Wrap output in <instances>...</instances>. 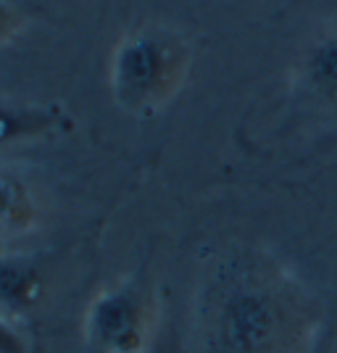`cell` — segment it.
I'll list each match as a JSON object with an SVG mask.
<instances>
[{
	"label": "cell",
	"mask_w": 337,
	"mask_h": 353,
	"mask_svg": "<svg viewBox=\"0 0 337 353\" xmlns=\"http://www.w3.org/2000/svg\"><path fill=\"white\" fill-rule=\"evenodd\" d=\"M201 316L208 353H303L311 338L306 298L258 264L221 269Z\"/></svg>",
	"instance_id": "1"
},
{
	"label": "cell",
	"mask_w": 337,
	"mask_h": 353,
	"mask_svg": "<svg viewBox=\"0 0 337 353\" xmlns=\"http://www.w3.org/2000/svg\"><path fill=\"white\" fill-rule=\"evenodd\" d=\"M190 72V45L166 24H143L119 40L111 59V92L119 108L153 117L174 98Z\"/></svg>",
	"instance_id": "2"
},
{
	"label": "cell",
	"mask_w": 337,
	"mask_h": 353,
	"mask_svg": "<svg viewBox=\"0 0 337 353\" xmlns=\"http://www.w3.org/2000/svg\"><path fill=\"white\" fill-rule=\"evenodd\" d=\"M153 332V298L145 282L103 290L85 314V338L95 353H143Z\"/></svg>",
	"instance_id": "3"
},
{
	"label": "cell",
	"mask_w": 337,
	"mask_h": 353,
	"mask_svg": "<svg viewBox=\"0 0 337 353\" xmlns=\"http://www.w3.org/2000/svg\"><path fill=\"white\" fill-rule=\"evenodd\" d=\"M45 295V272L32 256H0V316L14 319L37 309Z\"/></svg>",
	"instance_id": "4"
},
{
	"label": "cell",
	"mask_w": 337,
	"mask_h": 353,
	"mask_svg": "<svg viewBox=\"0 0 337 353\" xmlns=\"http://www.w3.org/2000/svg\"><path fill=\"white\" fill-rule=\"evenodd\" d=\"M59 124H61L59 108L0 101V145L43 137V134L53 132Z\"/></svg>",
	"instance_id": "5"
},
{
	"label": "cell",
	"mask_w": 337,
	"mask_h": 353,
	"mask_svg": "<svg viewBox=\"0 0 337 353\" xmlns=\"http://www.w3.org/2000/svg\"><path fill=\"white\" fill-rule=\"evenodd\" d=\"M37 221V203L19 174L0 169V237H19Z\"/></svg>",
	"instance_id": "6"
},
{
	"label": "cell",
	"mask_w": 337,
	"mask_h": 353,
	"mask_svg": "<svg viewBox=\"0 0 337 353\" xmlns=\"http://www.w3.org/2000/svg\"><path fill=\"white\" fill-rule=\"evenodd\" d=\"M306 82L324 101L337 103V32L308 50Z\"/></svg>",
	"instance_id": "7"
},
{
	"label": "cell",
	"mask_w": 337,
	"mask_h": 353,
	"mask_svg": "<svg viewBox=\"0 0 337 353\" xmlns=\"http://www.w3.org/2000/svg\"><path fill=\"white\" fill-rule=\"evenodd\" d=\"M21 32V14L11 0H0V48L8 45Z\"/></svg>",
	"instance_id": "8"
},
{
	"label": "cell",
	"mask_w": 337,
	"mask_h": 353,
	"mask_svg": "<svg viewBox=\"0 0 337 353\" xmlns=\"http://www.w3.org/2000/svg\"><path fill=\"white\" fill-rule=\"evenodd\" d=\"M0 353H30L27 340L6 316H0Z\"/></svg>",
	"instance_id": "9"
}]
</instances>
